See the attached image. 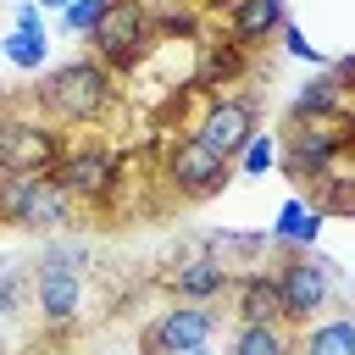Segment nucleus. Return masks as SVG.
Segmentation results:
<instances>
[{
    "mask_svg": "<svg viewBox=\"0 0 355 355\" xmlns=\"http://www.w3.org/2000/svg\"><path fill=\"white\" fill-rule=\"evenodd\" d=\"M33 105L55 122V128H100L116 105H122V83L105 61L94 55H72L44 67V83L33 89Z\"/></svg>",
    "mask_w": 355,
    "mask_h": 355,
    "instance_id": "1",
    "label": "nucleus"
},
{
    "mask_svg": "<svg viewBox=\"0 0 355 355\" xmlns=\"http://www.w3.org/2000/svg\"><path fill=\"white\" fill-rule=\"evenodd\" d=\"M0 222L22 233H72L78 200L50 172H0Z\"/></svg>",
    "mask_w": 355,
    "mask_h": 355,
    "instance_id": "2",
    "label": "nucleus"
},
{
    "mask_svg": "<svg viewBox=\"0 0 355 355\" xmlns=\"http://www.w3.org/2000/svg\"><path fill=\"white\" fill-rule=\"evenodd\" d=\"M227 172H233V161H222L194 133H172L166 150H161V183L178 200H211V194H222L227 189Z\"/></svg>",
    "mask_w": 355,
    "mask_h": 355,
    "instance_id": "3",
    "label": "nucleus"
},
{
    "mask_svg": "<svg viewBox=\"0 0 355 355\" xmlns=\"http://www.w3.org/2000/svg\"><path fill=\"white\" fill-rule=\"evenodd\" d=\"M333 283H338V266H333L316 244H311V250H283V261H277V288H283V316H288V327H305L316 311H327Z\"/></svg>",
    "mask_w": 355,
    "mask_h": 355,
    "instance_id": "4",
    "label": "nucleus"
},
{
    "mask_svg": "<svg viewBox=\"0 0 355 355\" xmlns=\"http://www.w3.org/2000/svg\"><path fill=\"white\" fill-rule=\"evenodd\" d=\"M83 39H89V55H94V61H105L111 72H133V67L150 55V44H155L150 17H144V6H139V0H111V6H105V17H100Z\"/></svg>",
    "mask_w": 355,
    "mask_h": 355,
    "instance_id": "5",
    "label": "nucleus"
},
{
    "mask_svg": "<svg viewBox=\"0 0 355 355\" xmlns=\"http://www.w3.org/2000/svg\"><path fill=\"white\" fill-rule=\"evenodd\" d=\"M50 178L78 200V205H111V194L122 189V161L105 144H67L61 161L50 166Z\"/></svg>",
    "mask_w": 355,
    "mask_h": 355,
    "instance_id": "6",
    "label": "nucleus"
},
{
    "mask_svg": "<svg viewBox=\"0 0 355 355\" xmlns=\"http://www.w3.org/2000/svg\"><path fill=\"white\" fill-rule=\"evenodd\" d=\"M222 316L216 305H200V300H172L155 322L139 327V349L144 355H183V349H205L216 338Z\"/></svg>",
    "mask_w": 355,
    "mask_h": 355,
    "instance_id": "7",
    "label": "nucleus"
},
{
    "mask_svg": "<svg viewBox=\"0 0 355 355\" xmlns=\"http://www.w3.org/2000/svg\"><path fill=\"white\" fill-rule=\"evenodd\" d=\"M67 139L61 128L33 105V111H6V144H0V172H50L61 161Z\"/></svg>",
    "mask_w": 355,
    "mask_h": 355,
    "instance_id": "8",
    "label": "nucleus"
},
{
    "mask_svg": "<svg viewBox=\"0 0 355 355\" xmlns=\"http://www.w3.org/2000/svg\"><path fill=\"white\" fill-rule=\"evenodd\" d=\"M194 139H205L222 161H239V150L261 133V116H255V100L250 94H205V105H200V116H194V128H189Z\"/></svg>",
    "mask_w": 355,
    "mask_h": 355,
    "instance_id": "9",
    "label": "nucleus"
},
{
    "mask_svg": "<svg viewBox=\"0 0 355 355\" xmlns=\"http://www.w3.org/2000/svg\"><path fill=\"white\" fill-rule=\"evenodd\" d=\"M161 283H166V294H172V300H200V305H216V300H227V288H233V266H227L222 255L200 250V255L172 261V266L161 272Z\"/></svg>",
    "mask_w": 355,
    "mask_h": 355,
    "instance_id": "10",
    "label": "nucleus"
},
{
    "mask_svg": "<svg viewBox=\"0 0 355 355\" xmlns=\"http://www.w3.org/2000/svg\"><path fill=\"white\" fill-rule=\"evenodd\" d=\"M33 272V316L44 327H78L83 316V272Z\"/></svg>",
    "mask_w": 355,
    "mask_h": 355,
    "instance_id": "11",
    "label": "nucleus"
},
{
    "mask_svg": "<svg viewBox=\"0 0 355 355\" xmlns=\"http://www.w3.org/2000/svg\"><path fill=\"white\" fill-rule=\"evenodd\" d=\"M233 322H288L283 316V288H277V272H261V266H244L233 272Z\"/></svg>",
    "mask_w": 355,
    "mask_h": 355,
    "instance_id": "12",
    "label": "nucleus"
},
{
    "mask_svg": "<svg viewBox=\"0 0 355 355\" xmlns=\"http://www.w3.org/2000/svg\"><path fill=\"white\" fill-rule=\"evenodd\" d=\"M250 72V50L239 44V39H200V61H194V89H205V94H222V89H233L239 78Z\"/></svg>",
    "mask_w": 355,
    "mask_h": 355,
    "instance_id": "13",
    "label": "nucleus"
},
{
    "mask_svg": "<svg viewBox=\"0 0 355 355\" xmlns=\"http://www.w3.org/2000/svg\"><path fill=\"white\" fill-rule=\"evenodd\" d=\"M283 22H288V0H233L222 11L227 39H239L244 50H261L266 39H277Z\"/></svg>",
    "mask_w": 355,
    "mask_h": 355,
    "instance_id": "14",
    "label": "nucleus"
},
{
    "mask_svg": "<svg viewBox=\"0 0 355 355\" xmlns=\"http://www.w3.org/2000/svg\"><path fill=\"white\" fill-rule=\"evenodd\" d=\"M322 205L316 200H283V211H277V222H272V233H266V244L283 255V250H311L316 244V233H322Z\"/></svg>",
    "mask_w": 355,
    "mask_h": 355,
    "instance_id": "15",
    "label": "nucleus"
},
{
    "mask_svg": "<svg viewBox=\"0 0 355 355\" xmlns=\"http://www.w3.org/2000/svg\"><path fill=\"white\" fill-rule=\"evenodd\" d=\"M349 105V89L333 78V67H322V78L300 83V94L288 100V122H311V116H333Z\"/></svg>",
    "mask_w": 355,
    "mask_h": 355,
    "instance_id": "16",
    "label": "nucleus"
},
{
    "mask_svg": "<svg viewBox=\"0 0 355 355\" xmlns=\"http://www.w3.org/2000/svg\"><path fill=\"white\" fill-rule=\"evenodd\" d=\"M294 355H355V316H322L294 333Z\"/></svg>",
    "mask_w": 355,
    "mask_h": 355,
    "instance_id": "17",
    "label": "nucleus"
},
{
    "mask_svg": "<svg viewBox=\"0 0 355 355\" xmlns=\"http://www.w3.org/2000/svg\"><path fill=\"white\" fill-rule=\"evenodd\" d=\"M227 355H294L288 322H239L227 338Z\"/></svg>",
    "mask_w": 355,
    "mask_h": 355,
    "instance_id": "18",
    "label": "nucleus"
},
{
    "mask_svg": "<svg viewBox=\"0 0 355 355\" xmlns=\"http://www.w3.org/2000/svg\"><path fill=\"white\" fill-rule=\"evenodd\" d=\"M144 6V17H150V33L155 39H194L200 33V11H194V0H139Z\"/></svg>",
    "mask_w": 355,
    "mask_h": 355,
    "instance_id": "19",
    "label": "nucleus"
},
{
    "mask_svg": "<svg viewBox=\"0 0 355 355\" xmlns=\"http://www.w3.org/2000/svg\"><path fill=\"white\" fill-rule=\"evenodd\" d=\"M0 55H6L17 72H44V67H50V33H44V28H39V33L11 28V33L0 39Z\"/></svg>",
    "mask_w": 355,
    "mask_h": 355,
    "instance_id": "20",
    "label": "nucleus"
},
{
    "mask_svg": "<svg viewBox=\"0 0 355 355\" xmlns=\"http://www.w3.org/2000/svg\"><path fill=\"white\" fill-rule=\"evenodd\" d=\"M205 250L222 255V261L239 272V266H255V255L272 250V244H266V233H233V227H216V233H205Z\"/></svg>",
    "mask_w": 355,
    "mask_h": 355,
    "instance_id": "21",
    "label": "nucleus"
},
{
    "mask_svg": "<svg viewBox=\"0 0 355 355\" xmlns=\"http://www.w3.org/2000/svg\"><path fill=\"white\" fill-rule=\"evenodd\" d=\"M28 266H39V272H83L89 266V244L67 239V233H44V244H39V255Z\"/></svg>",
    "mask_w": 355,
    "mask_h": 355,
    "instance_id": "22",
    "label": "nucleus"
},
{
    "mask_svg": "<svg viewBox=\"0 0 355 355\" xmlns=\"http://www.w3.org/2000/svg\"><path fill=\"white\" fill-rule=\"evenodd\" d=\"M33 311V272L22 261H0V316Z\"/></svg>",
    "mask_w": 355,
    "mask_h": 355,
    "instance_id": "23",
    "label": "nucleus"
},
{
    "mask_svg": "<svg viewBox=\"0 0 355 355\" xmlns=\"http://www.w3.org/2000/svg\"><path fill=\"white\" fill-rule=\"evenodd\" d=\"M277 155H283V144H277L272 133H255V139L239 150V172H244V178H266V172L277 166Z\"/></svg>",
    "mask_w": 355,
    "mask_h": 355,
    "instance_id": "24",
    "label": "nucleus"
},
{
    "mask_svg": "<svg viewBox=\"0 0 355 355\" xmlns=\"http://www.w3.org/2000/svg\"><path fill=\"white\" fill-rule=\"evenodd\" d=\"M105 6H111V0H72V6L61 11V33H89V28L105 17Z\"/></svg>",
    "mask_w": 355,
    "mask_h": 355,
    "instance_id": "25",
    "label": "nucleus"
},
{
    "mask_svg": "<svg viewBox=\"0 0 355 355\" xmlns=\"http://www.w3.org/2000/svg\"><path fill=\"white\" fill-rule=\"evenodd\" d=\"M277 39H283V50H288L294 61H311V67H333V61H327V55H322V50H316L305 33H300V22H283V28H277Z\"/></svg>",
    "mask_w": 355,
    "mask_h": 355,
    "instance_id": "26",
    "label": "nucleus"
},
{
    "mask_svg": "<svg viewBox=\"0 0 355 355\" xmlns=\"http://www.w3.org/2000/svg\"><path fill=\"white\" fill-rule=\"evenodd\" d=\"M11 28H22V33H39V28H44V11H39L33 0H22V6H17V17H11Z\"/></svg>",
    "mask_w": 355,
    "mask_h": 355,
    "instance_id": "27",
    "label": "nucleus"
},
{
    "mask_svg": "<svg viewBox=\"0 0 355 355\" xmlns=\"http://www.w3.org/2000/svg\"><path fill=\"white\" fill-rule=\"evenodd\" d=\"M227 6H233V0H194V11H216V17H222Z\"/></svg>",
    "mask_w": 355,
    "mask_h": 355,
    "instance_id": "28",
    "label": "nucleus"
},
{
    "mask_svg": "<svg viewBox=\"0 0 355 355\" xmlns=\"http://www.w3.org/2000/svg\"><path fill=\"white\" fill-rule=\"evenodd\" d=\"M33 6H39V11H67L72 0H33Z\"/></svg>",
    "mask_w": 355,
    "mask_h": 355,
    "instance_id": "29",
    "label": "nucleus"
},
{
    "mask_svg": "<svg viewBox=\"0 0 355 355\" xmlns=\"http://www.w3.org/2000/svg\"><path fill=\"white\" fill-rule=\"evenodd\" d=\"M6 111H11V105H6V100H0V144H6Z\"/></svg>",
    "mask_w": 355,
    "mask_h": 355,
    "instance_id": "30",
    "label": "nucleus"
},
{
    "mask_svg": "<svg viewBox=\"0 0 355 355\" xmlns=\"http://www.w3.org/2000/svg\"><path fill=\"white\" fill-rule=\"evenodd\" d=\"M183 355H211V344H205V349H183Z\"/></svg>",
    "mask_w": 355,
    "mask_h": 355,
    "instance_id": "31",
    "label": "nucleus"
}]
</instances>
